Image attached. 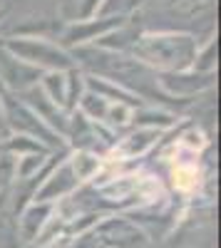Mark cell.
<instances>
[{"label": "cell", "mask_w": 221, "mask_h": 248, "mask_svg": "<svg viewBox=\"0 0 221 248\" xmlns=\"http://www.w3.org/2000/svg\"><path fill=\"white\" fill-rule=\"evenodd\" d=\"M162 13L179 17L182 23H204L209 30H214L216 0H164Z\"/></svg>", "instance_id": "8fae6325"}, {"label": "cell", "mask_w": 221, "mask_h": 248, "mask_svg": "<svg viewBox=\"0 0 221 248\" xmlns=\"http://www.w3.org/2000/svg\"><path fill=\"white\" fill-rule=\"evenodd\" d=\"M79 186H82V184L77 181V176H75V171L70 167V161L63 159V161H57L55 167L45 174L43 181H40V186L35 189L30 203H60L63 199L72 196Z\"/></svg>", "instance_id": "52a82bcc"}, {"label": "cell", "mask_w": 221, "mask_h": 248, "mask_svg": "<svg viewBox=\"0 0 221 248\" xmlns=\"http://www.w3.org/2000/svg\"><path fill=\"white\" fill-rule=\"evenodd\" d=\"M95 241L105 248H147L149 238L137 226V221L110 216L95 226Z\"/></svg>", "instance_id": "8992f818"}, {"label": "cell", "mask_w": 221, "mask_h": 248, "mask_svg": "<svg viewBox=\"0 0 221 248\" xmlns=\"http://www.w3.org/2000/svg\"><path fill=\"white\" fill-rule=\"evenodd\" d=\"M125 23H129V17H102V15H92V17H82V20H70L67 25H63L55 43L60 47L77 50L85 45H95L99 37H105L107 32L122 28Z\"/></svg>", "instance_id": "277c9868"}, {"label": "cell", "mask_w": 221, "mask_h": 248, "mask_svg": "<svg viewBox=\"0 0 221 248\" xmlns=\"http://www.w3.org/2000/svg\"><path fill=\"white\" fill-rule=\"evenodd\" d=\"M216 60H219V47H216V35L199 43L196 55H194V72H204V75H216Z\"/></svg>", "instance_id": "e0dca14e"}, {"label": "cell", "mask_w": 221, "mask_h": 248, "mask_svg": "<svg viewBox=\"0 0 221 248\" xmlns=\"http://www.w3.org/2000/svg\"><path fill=\"white\" fill-rule=\"evenodd\" d=\"M10 129H8V122H5V112H3V102H0V147L10 139Z\"/></svg>", "instance_id": "603a6c76"}, {"label": "cell", "mask_w": 221, "mask_h": 248, "mask_svg": "<svg viewBox=\"0 0 221 248\" xmlns=\"http://www.w3.org/2000/svg\"><path fill=\"white\" fill-rule=\"evenodd\" d=\"M176 112L164 109V107H154V105H144L134 109L132 114V127H147V129H159V132H167L169 127L176 124Z\"/></svg>", "instance_id": "5bb4252c"}, {"label": "cell", "mask_w": 221, "mask_h": 248, "mask_svg": "<svg viewBox=\"0 0 221 248\" xmlns=\"http://www.w3.org/2000/svg\"><path fill=\"white\" fill-rule=\"evenodd\" d=\"M67 161H70V167H72V171H75V176H77L79 184H90L99 174L102 164H105L102 156L90 154V152H70Z\"/></svg>", "instance_id": "9a60e30c"}, {"label": "cell", "mask_w": 221, "mask_h": 248, "mask_svg": "<svg viewBox=\"0 0 221 248\" xmlns=\"http://www.w3.org/2000/svg\"><path fill=\"white\" fill-rule=\"evenodd\" d=\"M0 152H3V149H0Z\"/></svg>", "instance_id": "d4e9b609"}, {"label": "cell", "mask_w": 221, "mask_h": 248, "mask_svg": "<svg viewBox=\"0 0 221 248\" xmlns=\"http://www.w3.org/2000/svg\"><path fill=\"white\" fill-rule=\"evenodd\" d=\"M164 132L159 129H147V127H132V132H127L125 137H119L117 144L112 147L110 154H117L119 161H127V159H139L154 149V144L159 141ZM107 154V156H110Z\"/></svg>", "instance_id": "30bf717a"}, {"label": "cell", "mask_w": 221, "mask_h": 248, "mask_svg": "<svg viewBox=\"0 0 221 248\" xmlns=\"http://www.w3.org/2000/svg\"><path fill=\"white\" fill-rule=\"evenodd\" d=\"M157 85L169 99H176V102L189 105L196 94L209 92L216 85V75H204V72H194V70L159 72L157 75Z\"/></svg>", "instance_id": "5b68a950"}, {"label": "cell", "mask_w": 221, "mask_h": 248, "mask_svg": "<svg viewBox=\"0 0 221 248\" xmlns=\"http://www.w3.org/2000/svg\"><path fill=\"white\" fill-rule=\"evenodd\" d=\"M0 149H3L5 154H10V156H15V159H17V156H25V154H47V152H50V149L43 147L40 141H35V139H30V137H17V134H13Z\"/></svg>", "instance_id": "d6986e66"}, {"label": "cell", "mask_w": 221, "mask_h": 248, "mask_svg": "<svg viewBox=\"0 0 221 248\" xmlns=\"http://www.w3.org/2000/svg\"><path fill=\"white\" fill-rule=\"evenodd\" d=\"M0 102H3V112H5V122H8L10 134L30 137V139L40 141L43 147H47L50 152L67 149V147H65V139H63V137H57L50 127H45L43 119H40V117L25 105V102L17 97V94L0 92Z\"/></svg>", "instance_id": "3957f363"}, {"label": "cell", "mask_w": 221, "mask_h": 248, "mask_svg": "<svg viewBox=\"0 0 221 248\" xmlns=\"http://www.w3.org/2000/svg\"><path fill=\"white\" fill-rule=\"evenodd\" d=\"M3 17H5V10H0V23H3Z\"/></svg>", "instance_id": "cb8c5ba5"}, {"label": "cell", "mask_w": 221, "mask_h": 248, "mask_svg": "<svg viewBox=\"0 0 221 248\" xmlns=\"http://www.w3.org/2000/svg\"><path fill=\"white\" fill-rule=\"evenodd\" d=\"M132 114H134V109L127 107V105H110L102 124H105L107 129H112L114 134H119L122 129L132 127Z\"/></svg>", "instance_id": "44dd1931"}, {"label": "cell", "mask_w": 221, "mask_h": 248, "mask_svg": "<svg viewBox=\"0 0 221 248\" xmlns=\"http://www.w3.org/2000/svg\"><path fill=\"white\" fill-rule=\"evenodd\" d=\"M15 184V156L0 152V203H3Z\"/></svg>", "instance_id": "7402d4cb"}, {"label": "cell", "mask_w": 221, "mask_h": 248, "mask_svg": "<svg viewBox=\"0 0 221 248\" xmlns=\"http://www.w3.org/2000/svg\"><path fill=\"white\" fill-rule=\"evenodd\" d=\"M17 97L23 99L40 119H43L45 127H50L57 137L65 139V132H67V112H65L63 107L52 105V102H50L43 92H40L37 87H30V90H25V92H20Z\"/></svg>", "instance_id": "9c48e42d"}, {"label": "cell", "mask_w": 221, "mask_h": 248, "mask_svg": "<svg viewBox=\"0 0 221 248\" xmlns=\"http://www.w3.org/2000/svg\"><path fill=\"white\" fill-rule=\"evenodd\" d=\"M0 45L40 72H67L75 67L72 55L43 35H5L0 37Z\"/></svg>", "instance_id": "7a4b0ae2"}, {"label": "cell", "mask_w": 221, "mask_h": 248, "mask_svg": "<svg viewBox=\"0 0 221 248\" xmlns=\"http://www.w3.org/2000/svg\"><path fill=\"white\" fill-rule=\"evenodd\" d=\"M199 37L176 30H139L129 55L149 70L159 72H182L191 70Z\"/></svg>", "instance_id": "6da1fadb"}, {"label": "cell", "mask_w": 221, "mask_h": 248, "mask_svg": "<svg viewBox=\"0 0 221 248\" xmlns=\"http://www.w3.org/2000/svg\"><path fill=\"white\" fill-rule=\"evenodd\" d=\"M37 90L43 92L52 105L65 109V94H67L65 72H43V77H40V82H37Z\"/></svg>", "instance_id": "2e32d148"}, {"label": "cell", "mask_w": 221, "mask_h": 248, "mask_svg": "<svg viewBox=\"0 0 221 248\" xmlns=\"http://www.w3.org/2000/svg\"><path fill=\"white\" fill-rule=\"evenodd\" d=\"M85 87H87V92L107 99L110 105H127V107H132V109L144 107V102L139 99L137 94L127 92L125 87L114 85V82H110V79H105V77H97V75H87V72H85Z\"/></svg>", "instance_id": "7c38bea8"}, {"label": "cell", "mask_w": 221, "mask_h": 248, "mask_svg": "<svg viewBox=\"0 0 221 248\" xmlns=\"http://www.w3.org/2000/svg\"><path fill=\"white\" fill-rule=\"evenodd\" d=\"M65 79H67V94H65V112H75L77 105H79V99H82V94L87 92L85 87V72L79 70V67H72L65 72Z\"/></svg>", "instance_id": "ac0fdd59"}, {"label": "cell", "mask_w": 221, "mask_h": 248, "mask_svg": "<svg viewBox=\"0 0 221 248\" xmlns=\"http://www.w3.org/2000/svg\"><path fill=\"white\" fill-rule=\"evenodd\" d=\"M52 209H55V203H28L25 209L15 216L17 218V233H20V238L28 241V243L37 241L40 231L45 229L47 218L52 216Z\"/></svg>", "instance_id": "4fadbf2b"}, {"label": "cell", "mask_w": 221, "mask_h": 248, "mask_svg": "<svg viewBox=\"0 0 221 248\" xmlns=\"http://www.w3.org/2000/svg\"><path fill=\"white\" fill-rule=\"evenodd\" d=\"M107 107H110V102L102 99V97H97L92 92H85L82 99H79V105H77V112L87 117L90 122H102L105 114H107Z\"/></svg>", "instance_id": "ffe728a7"}, {"label": "cell", "mask_w": 221, "mask_h": 248, "mask_svg": "<svg viewBox=\"0 0 221 248\" xmlns=\"http://www.w3.org/2000/svg\"><path fill=\"white\" fill-rule=\"evenodd\" d=\"M43 72L25 65L23 60L13 57L3 45H0V92H10V94H20L30 87H37Z\"/></svg>", "instance_id": "ba28073f"}]
</instances>
